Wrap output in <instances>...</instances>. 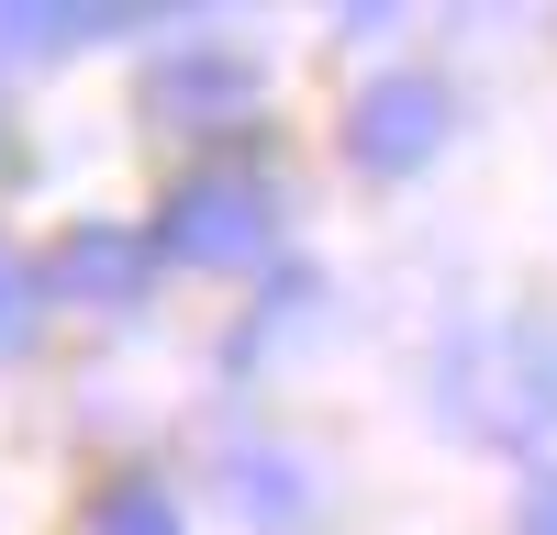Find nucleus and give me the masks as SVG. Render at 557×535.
<instances>
[{
  "label": "nucleus",
  "instance_id": "1",
  "mask_svg": "<svg viewBox=\"0 0 557 535\" xmlns=\"http://www.w3.org/2000/svg\"><path fill=\"white\" fill-rule=\"evenodd\" d=\"M268 223H278V201H268L257 167H190L157 212V246L190 257V268H246L268 246Z\"/></svg>",
  "mask_w": 557,
  "mask_h": 535
},
{
  "label": "nucleus",
  "instance_id": "2",
  "mask_svg": "<svg viewBox=\"0 0 557 535\" xmlns=\"http://www.w3.org/2000/svg\"><path fill=\"white\" fill-rule=\"evenodd\" d=\"M435 146H446V89L424 67H391V78H368L357 101H346V157L357 167L401 178V167H424Z\"/></svg>",
  "mask_w": 557,
  "mask_h": 535
},
{
  "label": "nucleus",
  "instance_id": "3",
  "mask_svg": "<svg viewBox=\"0 0 557 535\" xmlns=\"http://www.w3.org/2000/svg\"><path fill=\"white\" fill-rule=\"evenodd\" d=\"M57 290H67V301H101V312H123L134 290H146V235H112V223L67 235V246H57Z\"/></svg>",
  "mask_w": 557,
  "mask_h": 535
},
{
  "label": "nucleus",
  "instance_id": "4",
  "mask_svg": "<svg viewBox=\"0 0 557 535\" xmlns=\"http://www.w3.org/2000/svg\"><path fill=\"white\" fill-rule=\"evenodd\" d=\"M146 12H45V0H0V45L12 57H67L89 34H134Z\"/></svg>",
  "mask_w": 557,
  "mask_h": 535
},
{
  "label": "nucleus",
  "instance_id": "5",
  "mask_svg": "<svg viewBox=\"0 0 557 535\" xmlns=\"http://www.w3.org/2000/svg\"><path fill=\"white\" fill-rule=\"evenodd\" d=\"M235 101H257V78L223 67V57H190V67L157 78V112H168V123H190V112H235Z\"/></svg>",
  "mask_w": 557,
  "mask_h": 535
},
{
  "label": "nucleus",
  "instance_id": "6",
  "mask_svg": "<svg viewBox=\"0 0 557 535\" xmlns=\"http://www.w3.org/2000/svg\"><path fill=\"white\" fill-rule=\"evenodd\" d=\"M89 535H178V502H168L157 480H112L101 513H89Z\"/></svg>",
  "mask_w": 557,
  "mask_h": 535
},
{
  "label": "nucleus",
  "instance_id": "7",
  "mask_svg": "<svg viewBox=\"0 0 557 535\" xmlns=\"http://www.w3.org/2000/svg\"><path fill=\"white\" fill-rule=\"evenodd\" d=\"M34 335V268H12V257H0V357H12Z\"/></svg>",
  "mask_w": 557,
  "mask_h": 535
},
{
  "label": "nucleus",
  "instance_id": "8",
  "mask_svg": "<svg viewBox=\"0 0 557 535\" xmlns=\"http://www.w3.org/2000/svg\"><path fill=\"white\" fill-rule=\"evenodd\" d=\"M524 535H557V480H535V490H524Z\"/></svg>",
  "mask_w": 557,
  "mask_h": 535
}]
</instances>
